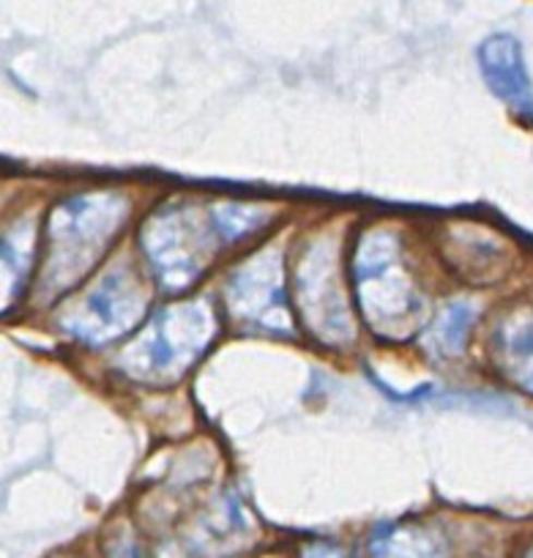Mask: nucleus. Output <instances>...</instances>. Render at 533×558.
<instances>
[{
    "instance_id": "obj_1",
    "label": "nucleus",
    "mask_w": 533,
    "mask_h": 558,
    "mask_svg": "<svg viewBox=\"0 0 533 558\" xmlns=\"http://www.w3.org/2000/svg\"><path fill=\"white\" fill-rule=\"evenodd\" d=\"M123 217L126 206L118 195L72 197L52 211L41 279L47 296L77 286L112 244Z\"/></svg>"
},
{
    "instance_id": "obj_2",
    "label": "nucleus",
    "mask_w": 533,
    "mask_h": 558,
    "mask_svg": "<svg viewBox=\"0 0 533 558\" xmlns=\"http://www.w3.org/2000/svg\"><path fill=\"white\" fill-rule=\"evenodd\" d=\"M355 293L364 318L378 335L400 340L422 320V299L400 260V244L389 233L364 235L355 252Z\"/></svg>"
},
{
    "instance_id": "obj_3",
    "label": "nucleus",
    "mask_w": 533,
    "mask_h": 558,
    "mask_svg": "<svg viewBox=\"0 0 533 558\" xmlns=\"http://www.w3.org/2000/svg\"><path fill=\"white\" fill-rule=\"evenodd\" d=\"M214 320L203 304H184L161 313L150 329L123 353L126 369L137 378L184 373L211 340Z\"/></svg>"
},
{
    "instance_id": "obj_4",
    "label": "nucleus",
    "mask_w": 533,
    "mask_h": 558,
    "mask_svg": "<svg viewBox=\"0 0 533 558\" xmlns=\"http://www.w3.org/2000/svg\"><path fill=\"white\" fill-rule=\"evenodd\" d=\"M211 233L219 235L192 211H167L150 219L143 244L156 277L167 291H178L195 282L197 274L203 271V263L208 260Z\"/></svg>"
},
{
    "instance_id": "obj_5",
    "label": "nucleus",
    "mask_w": 533,
    "mask_h": 558,
    "mask_svg": "<svg viewBox=\"0 0 533 558\" xmlns=\"http://www.w3.org/2000/svg\"><path fill=\"white\" fill-rule=\"evenodd\" d=\"M299 299L306 324L323 342H344L353 337L331 241H315L301 257Z\"/></svg>"
},
{
    "instance_id": "obj_6",
    "label": "nucleus",
    "mask_w": 533,
    "mask_h": 558,
    "mask_svg": "<svg viewBox=\"0 0 533 558\" xmlns=\"http://www.w3.org/2000/svg\"><path fill=\"white\" fill-rule=\"evenodd\" d=\"M145 313V296L123 268L107 274L85 302L63 320L69 331L88 342H107L126 335Z\"/></svg>"
},
{
    "instance_id": "obj_7",
    "label": "nucleus",
    "mask_w": 533,
    "mask_h": 558,
    "mask_svg": "<svg viewBox=\"0 0 533 558\" xmlns=\"http://www.w3.org/2000/svg\"><path fill=\"white\" fill-rule=\"evenodd\" d=\"M228 307L239 320L263 329L288 331L282 263L277 255H257L233 274L228 286Z\"/></svg>"
},
{
    "instance_id": "obj_8",
    "label": "nucleus",
    "mask_w": 533,
    "mask_h": 558,
    "mask_svg": "<svg viewBox=\"0 0 533 558\" xmlns=\"http://www.w3.org/2000/svg\"><path fill=\"white\" fill-rule=\"evenodd\" d=\"M479 66H482L489 90L498 99H504L522 118H533V90L525 61H522L520 41L511 36H489L479 47Z\"/></svg>"
},
{
    "instance_id": "obj_9",
    "label": "nucleus",
    "mask_w": 533,
    "mask_h": 558,
    "mask_svg": "<svg viewBox=\"0 0 533 558\" xmlns=\"http://www.w3.org/2000/svg\"><path fill=\"white\" fill-rule=\"evenodd\" d=\"M498 351L506 375L533 395V310H522L500 326Z\"/></svg>"
},
{
    "instance_id": "obj_10",
    "label": "nucleus",
    "mask_w": 533,
    "mask_h": 558,
    "mask_svg": "<svg viewBox=\"0 0 533 558\" xmlns=\"http://www.w3.org/2000/svg\"><path fill=\"white\" fill-rule=\"evenodd\" d=\"M370 558H440L438 545L416 525H380L370 539Z\"/></svg>"
},
{
    "instance_id": "obj_11",
    "label": "nucleus",
    "mask_w": 533,
    "mask_h": 558,
    "mask_svg": "<svg viewBox=\"0 0 533 558\" xmlns=\"http://www.w3.org/2000/svg\"><path fill=\"white\" fill-rule=\"evenodd\" d=\"M473 324V307L471 304H451L444 315L438 318L433 329V342L438 348V353L444 356H457V353L465 348L468 331Z\"/></svg>"
},
{
    "instance_id": "obj_12",
    "label": "nucleus",
    "mask_w": 533,
    "mask_h": 558,
    "mask_svg": "<svg viewBox=\"0 0 533 558\" xmlns=\"http://www.w3.org/2000/svg\"><path fill=\"white\" fill-rule=\"evenodd\" d=\"M211 222H214V230L219 233V239L235 241L263 222V211H257V208L222 206V208H214Z\"/></svg>"
},
{
    "instance_id": "obj_13",
    "label": "nucleus",
    "mask_w": 533,
    "mask_h": 558,
    "mask_svg": "<svg viewBox=\"0 0 533 558\" xmlns=\"http://www.w3.org/2000/svg\"><path fill=\"white\" fill-rule=\"evenodd\" d=\"M301 558H348V556L334 545H310Z\"/></svg>"
},
{
    "instance_id": "obj_14",
    "label": "nucleus",
    "mask_w": 533,
    "mask_h": 558,
    "mask_svg": "<svg viewBox=\"0 0 533 558\" xmlns=\"http://www.w3.org/2000/svg\"><path fill=\"white\" fill-rule=\"evenodd\" d=\"M116 558H140V556H137V547L126 545L121 553H116Z\"/></svg>"
},
{
    "instance_id": "obj_15",
    "label": "nucleus",
    "mask_w": 533,
    "mask_h": 558,
    "mask_svg": "<svg viewBox=\"0 0 533 558\" xmlns=\"http://www.w3.org/2000/svg\"><path fill=\"white\" fill-rule=\"evenodd\" d=\"M528 558H533V553H531V556H528Z\"/></svg>"
}]
</instances>
